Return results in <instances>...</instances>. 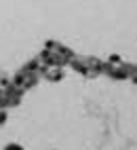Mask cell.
<instances>
[{
    "label": "cell",
    "instance_id": "7a4b0ae2",
    "mask_svg": "<svg viewBox=\"0 0 137 150\" xmlns=\"http://www.w3.org/2000/svg\"><path fill=\"white\" fill-rule=\"evenodd\" d=\"M0 123H4V112H0Z\"/></svg>",
    "mask_w": 137,
    "mask_h": 150
},
{
    "label": "cell",
    "instance_id": "6da1fadb",
    "mask_svg": "<svg viewBox=\"0 0 137 150\" xmlns=\"http://www.w3.org/2000/svg\"><path fill=\"white\" fill-rule=\"evenodd\" d=\"M4 150H23V148H21V146H17V144H8Z\"/></svg>",
    "mask_w": 137,
    "mask_h": 150
}]
</instances>
